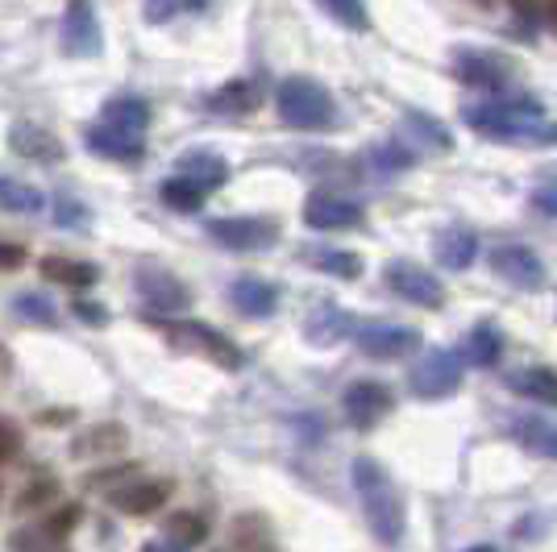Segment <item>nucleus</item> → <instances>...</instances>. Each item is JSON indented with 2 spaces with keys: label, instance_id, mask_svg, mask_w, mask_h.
<instances>
[{
  "label": "nucleus",
  "instance_id": "obj_1",
  "mask_svg": "<svg viewBox=\"0 0 557 552\" xmlns=\"http://www.w3.org/2000/svg\"><path fill=\"white\" fill-rule=\"evenodd\" d=\"M466 125L491 141L511 146H557V121L545 116L536 100H483L462 109Z\"/></svg>",
  "mask_w": 557,
  "mask_h": 552
},
{
  "label": "nucleus",
  "instance_id": "obj_2",
  "mask_svg": "<svg viewBox=\"0 0 557 552\" xmlns=\"http://www.w3.org/2000/svg\"><path fill=\"white\" fill-rule=\"evenodd\" d=\"M354 490H358V503H362V515L371 524L374 540L387 549L399 544L404 528H408V515H404V499H399V486L392 482V474L374 457H358L354 461Z\"/></svg>",
  "mask_w": 557,
  "mask_h": 552
},
{
  "label": "nucleus",
  "instance_id": "obj_3",
  "mask_svg": "<svg viewBox=\"0 0 557 552\" xmlns=\"http://www.w3.org/2000/svg\"><path fill=\"white\" fill-rule=\"evenodd\" d=\"M275 109L278 121L292 125V129H325V125L337 121V104H333L329 88L308 79V75H292V79L278 84Z\"/></svg>",
  "mask_w": 557,
  "mask_h": 552
},
{
  "label": "nucleus",
  "instance_id": "obj_4",
  "mask_svg": "<svg viewBox=\"0 0 557 552\" xmlns=\"http://www.w3.org/2000/svg\"><path fill=\"white\" fill-rule=\"evenodd\" d=\"M209 237L233 253H262L278 241V225L267 216H216L209 221Z\"/></svg>",
  "mask_w": 557,
  "mask_h": 552
},
{
  "label": "nucleus",
  "instance_id": "obj_5",
  "mask_svg": "<svg viewBox=\"0 0 557 552\" xmlns=\"http://www.w3.org/2000/svg\"><path fill=\"white\" fill-rule=\"evenodd\" d=\"M412 394L420 399H445L462 387V353L454 349H433L429 357H420V366H412Z\"/></svg>",
  "mask_w": 557,
  "mask_h": 552
},
{
  "label": "nucleus",
  "instance_id": "obj_6",
  "mask_svg": "<svg viewBox=\"0 0 557 552\" xmlns=\"http://www.w3.org/2000/svg\"><path fill=\"white\" fill-rule=\"evenodd\" d=\"M354 337H358V349L367 357H383V362H399V357H408V353L420 349V333L412 324L374 321V324H362Z\"/></svg>",
  "mask_w": 557,
  "mask_h": 552
},
{
  "label": "nucleus",
  "instance_id": "obj_7",
  "mask_svg": "<svg viewBox=\"0 0 557 552\" xmlns=\"http://www.w3.org/2000/svg\"><path fill=\"white\" fill-rule=\"evenodd\" d=\"M383 278H387V287H392L399 300L417 303V308H442L445 303V287L442 278L433 275V271H424V266H417V262H392L387 271H383Z\"/></svg>",
  "mask_w": 557,
  "mask_h": 552
},
{
  "label": "nucleus",
  "instance_id": "obj_8",
  "mask_svg": "<svg viewBox=\"0 0 557 552\" xmlns=\"http://www.w3.org/2000/svg\"><path fill=\"white\" fill-rule=\"evenodd\" d=\"M166 337L175 341V346L191 349V353H205V357H212L221 369H242V349L233 346L225 333H216V328H209V324H171L166 328Z\"/></svg>",
  "mask_w": 557,
  "mask_h": 552
},
{
  "label": "nucleus",
  "instance_id": "obj_9",
  "mask_svg": "<svg viewBox=\"0 0 557 552\" xmlns=\"http://www.w3.org/2000/svg\"><path fill=\"white\" fill-rule=\"evenodd\" d=\"M387 412H392V391L383 382H374V378H358L342 394V415H346L349 428H358V432L374 428Z\"/></svg>",
  "mask_w": 557,
  "mask_h": 552
},
{
  "label": "nucleus",
  "instance_id": "obj_10",
  "mask_svg": "<svg viewBox=\"0 0 557 552\" xmlns=\"http://www.w3.org/2000/svg\"><path fill=\"white\" fill-rule=\"evenodd\" d=\"M491 266L504 283L520 287V291H541L545 287V262L529 246H499L491 253Z\"/></svg>",
  "mask_w": 557,
  "mask_h": 552
},
{
  "label": "nucleus",
  "instance_id": "obj_11",
  "mask_svg": "<svg viewBox=\"0 0 557 552\" xmlns=\"http://www.w3.org/2000/svg\"><path fill=\"white\" fill-rule=\"evenodd\" d=\"M134 291H138L154 312H184L187 303H191L187 287L171 275L166 266H138V271H134Z\"/></svg>",
  "mask_w": 557,
  "mask_h": 552
},
{
  "label": "nucleus",
  "instance_id": "obj_12",
  "mask_svg": "<svg viewBox=\"0 0 557 552\" xmlns=\"http://www.w3.org/2000/svg\"><path fill=\"white\" fill-rule=\"evenodd\" d=\"M304 221H308V229L333 233V229H354V225H362L367 212H362L358 200L317 191V196H308V204H304Z\"/></svg>",
  "mask_w": 557,
  "mask_h": 552
},
{
  "label": "nucleus",
  "instance_id": "obj_13",
  "mask_svg": "<svg viewBox=\"0 0 557 552\" xmlns=\"http://www.w3.org/2000/svg\"><path fill=\"white\" fill-rule=\"evenodd\" d=\"M454 75H458L462 84H470V88H479V92H499L511 79L508 63H504L499 54H487V50H458Z\"/></svg>",
  "mask_w": 557,
  "mask_h": 552
},
{
  "label": "nucleus",
  "instance_id": "obj_14",
  "mask_svg": "<svg viewBox=\"0 0 557 552\" xmlns=\"http://www.w3.org/2000/svg\"><path fill=\"white\" fill-rule=\"evenodd\" d=\"M63 50L75 59H92L100 54V17L92 13V4L75 0L63 13Z\"/></svg>",
  "mask_w": 557,
  "mask_h": 552
},
{
  "label": "nucleus",
  "instance_id": "obj_15",
  "mask_svg": "<svg viewBox=\"0 0 557 552\" xmlns=\"http://www.w3.org/2000/svg\"><path fill=\"white\" fill-rule=\"evenodd\" d=\"M9 146H13V154H22L29 162H42V166H54V162H63V141L47 134L42 125H29V121H17L13 129H9Z\"/></svg>",
  "mask_w": 557,
  "mask_h": 552
},
{
  "label": "nucleus",
  "instance_id": "obj_16",
  "mask_svg": "<svg viewBox=\"0 0 557 552\" xmlns=\"http://www.w3.org/2000/svg\"><path fill=\"white\" fill-rule=\"evenodd\" d=\"M171 478H141V482H129L113 490V506L121 515H150L171 499Z\"/></svg>",
  "mask_w": 557,
  "mask_h": 552
},
{
  "label": "nucleus",
  "instance_id": "obj_17",
  "mask_svg": "<svg viewBox=\"0 0 557 552\" xmlns=\"http://www.w3.org/2000/svg\"><path fill=\"white\" fill-rule=\"evenodd\" d=\"M230 300L242 316L267 321V316H275L278 312V287L275 283H267V278H237V283L230 287Z\"/></svg>",
  "mask_w": 557,
  "mask_h": 552
},
{
  "label": "nucleus",
  "instance_id": "obj_18",
  "mask_svg": "<svg viewBox=\"0 0 557 552\" xmlns=\"http://www.w3.org/2000/svg\"><path fill=\"white\" fill-rule=\"evenodd\" d=\"M84 146L109 162H141L146 159V141L129 138V134H121V129H109V125H88V129H84Z\"/></svg>",
  "mask_w": 557,
  "mask_h": 552
},
{
  "label": "nucleus",
  "instance_id": "obj_19",
  "mask_svg": "<svg viewBox=\"0 0 557 552\" xmlns=\"http://www.w3.org/2000/svg\"><path fill=\"white\" fill-rule=\"evenodd\" d=\"M175 175L187 179V184L205 187V191H216V187L230 179V162L212 150H187L175 159Z\"/></svg>",
  "mask_w": 557,
  "mask_h": 552
},
{
  "label": "nucleus",
  "instance_id": "obj_20",
  "mask_svg": "<svg viewBox=\"0 0 557 552\" xmlns=\"http://www.w3.org/2000/svg\"><path fill=\"white\" fill-rule=\"evenodd\" d=\"M100 125L121 129V134H129V138H141L146 125H150V104L138 100V96H113V100L100 109Z\"/></svg>",
  "mask_w": 557,
  "mask_h": 552
},
{
  "label": "nucleus",
  "instance_id": "obj_21",
  "mask_svg": "<svg viewBox=\"0 0 557 552\" xmlns=\"http://www.w3.org/2000/svg\"><path fill=\"white\" fill-rule=\"evenodd\" d=\"M230 544H233V552H278L271 519H267V515H255V511H246V515L233 519Z\"/></svg>",
  "mask_w": 557,
  "mask_h": 552
},
{
  "label": "nucleus",
  "instance_id": "obj_22",
  "mask_svg": "<svg viewBox=\"0 0 557 552\" xmlns=\"http://www.w3.org/2000/svg\"><path fill=\"white\" fill-rule=\"evenodd\" d=\"M433 253H437V262H442L445 271H466L474 258H479V237L470 229H442L437 233V241H433Z\"/></svg>",
  "mask_w": 557,
  "mask_h": 552
},
{
  "label": "nucleus",
  "instance_id": "obj_23",
  "mask_svg": "<svg viewBox=\"0 0 557 552\" xmlns=\"http://www.w3.org/2000/svg\"><path fill=\"white\" fill-rule=\"evenodd\" d=\"M508 387L520 399H533V403H545V407H557V369L549 366H529L508 374Z\"/></svg>",
  "mask_w": 557,
  "mask_h": 552
},
{
  "label": "nucleus",
  "instance_id": "obj_24",
  "mask_svg": "<svg viewBox=\"0 0 557 552\" xmlns=\"http://www.w3.org/2000/svg\"><path fill=\"white\" fill-rule=\"evenodd\" d=\"M349 333H358V328H354V316L342 312V308H333V303L317 308V312L308 316V341H312V346H337V341H346Z\"/></svg>",
  "mask_w": 557,
  "mask_h": 552
},
{
  "label": "nucleus",
  "instance_id": "obj_25",
  "mask_svg": "<svg viewBox=\"0 0 557 552\" xmlns=\"http://www.w3.org/2000/svg\"><path fill=\"white\" fill-rule=\"evenodd\" d=\"M511 437L520 440L529 453H536V457H557V424L541 419V415H520L511 424Z\"/></svg>",
  "mask_w": 557,
  "mask_h": 552
},
{
  "label": "nucleus",
  "instance_id": "obj_26",
  "mask_svg": "<svg viewBox=\"0 0 557 552\" xmlns=\"http://www.w3.org/2000/svg\"><path fill=\"white\" fill-rule=\"evenodd\" d=\"M499 357H504V333L495 324H474L470 337H466V362L479 369H491L499 366Z\"/></svg>",
  "mask_w": 557,
  "mask_h": 552
},
{
  "label": "nucleus",
  "instance_id": "obj_27",
  "mask_svg": "<svg viewBox=\"0 0 557 552\" xmlns=\"http://www.w3.org/2000/svg\"><path fill=\"white\" fill-rule=\"evenodd\" d=\"M216 113H233V116H246L255 113L258 104H262V88H258L255 79H237V84H225L221 92L209 100Z\"/></svg>",
  "mask_w": 557,
  "mask_h": 552
},
{
  "label": "nucleus",
  "instance_id": "obj_28",
  "mask_svg": "<svg viewBox=\"0 0 557 552\" xmlns=\"http://www.w3.org/2000/svg\"><path fill=\"white\" fill-rule=\"evenodd\" d=\"M42 275L50 278V283H63V287H92L96 278H100V271H96L92 262H75V258H59V253H50V258H42Z\"/></svg>",
  "mask_w": 557,
  "mask_h": 552
},
{
  "label": "nucleus",
  "instance_id": "obj_29",
  "mask_svg": "<svg viewBox=\"0 0 557 552\" xmlns=\"http://www.w3.org/2000/svg\"><path fill=\"white\" fill-rule=\"evenodd\" d=\"M42 204H47V196H42L38 187L22 184V179H0V208H4V212L34 216V212H42Z\"/></svg>",
  "mask_w": 557,
  "mask_h": 552
},
{
  "label": "nucleus",
  "instance_id": "obj_30",
  "mask_svg": "<svg viewBox=\"0 0 557 552\" xmlns=\"http://www.w3.org/2000/svg\"><path fill=\"white\" fill-rule=\"evenodd\" d=\"M304 258L321 271V275L333 278H358L362 275V258L349 250H304Z\"/></svg>",
  "mask_w": 557,
  "mask_h": 552
},
{
  "label": "nucleus",
  "instance_id": "obj_31",
  "mask_svg": "<svg viewBox=\"0 0 557 552\" xmlns=\"http://www.w3.org/2000/svg\"><path fill=\"white\" fill-rule=\"evenodd\" d=\"M205 196H209L205 187L187 184V179H180V175H171V179L159 184V200H163L166 208H175V212H200Z\"/></svg>",
  "mask_w": 557,
  "mask_h": 552
},
{
  "label": "nucleus",
  "instance_id": "obj_32",
  "mask_svg": "<svg viewBox=\"0 0 557 552\" xmlns=\"http://www.w3.org/2000/svg\"><path fill=\"white\" fill-rule=\"evenodd\" d=\"M166 540H175V544H205L209 540V524L196 515V511H175V515H166Z\"/></svg>",
  "mask_w": 557,
  "mask_h": 552
},
{
  "label": "nucleus",
  "instance_id": "obj_33",
  "mask_svg": "<svg viewBox=\"0 0 557 552\" xmlns=\"http://www.w3.org/2000/svg\"><path fill=\"white\" fill-rule=\"evenodd\" d=\"M116 449H125V432H121L116 424L92 428L88 437L75 440V453H79V457H88V453H116Z\"/></svg>",
  "mask_w": 557,
  "mask_h": 552
},
{
  "label": "nucleus",
  "instance_id": "obj_34",
  "mask_svg": "<svg viewBox=\"0 0 557 552\" xmlns=\"http://www.w3.org/2000/svg\"><path fill=\"white\" fill-rule=\"evenodd\" d=\"M321 13L333 17V22H346L349 29H367V25H371L367 9H358V4H349V0H325V4H321Z\"/></svg>",
  "mask_w": 557,
  "mask_h": 552
},
{
  "label": "nucleus",
  "instance_id": "obj_35",
  "mask_svg": "<svg viewBox=\"0 0 557 552\" xmlns=\"http://www.w3.org/2000/svg\"><path fill=\"white\" fill-rule=\"evenodd\" d=\"M408 125H412V129H420V138H424V141H433L437 150H449V146H454V138H449V129H445L442 121H433V116H424V113H408Z\"/></svg>",
  "mask_w": 557,
  "mask_h": 552
},
{
  "label": "nucleus",
  "instance_id": "obj_36",
  "mask_svg": "<svg viewBox=\"0 0 557 552\" xmlns=\"http://www.w3.org/2000/svg\"><path fill=\"white\" fill-rule=\"evenodd\" d=\"M13 312H17V316H25V321L54 324V308H50V303L42 300V296H34V291L17 296V300H13Z\"/></svg>",
  "mask_w": 557,
  "mask_h": 552
},
{
  "label": "nucleus",
  "instance_id": "obj_37",
  "mask_svg": "<svg viewBox=\"0 0 557 552\" xmlns=\"http://www.w3.org/2000/svg\"><path fill=\"white\" fill-rule=\"evenodd\" d=\"M59 494V482L54 478H38V482H29L22 490V499H17V511H34V506H47L50 499Z\"/></svg>",
  "mask_w": 557,
  "mask_h": 552
},
{
  "label": "nucleus",
  "instance_id": "obj_38",
  "mask_svg": "<svg viewBox=\"0 0 557 552\" xmlns=\"http://www.w3.org/2000/svg\"><path fill=\"white\" fill-rule=\"evenodd\" d=\"M54 221H59L63 229H84V225H88V208L79 204V200L59 196V200H54Z\"/></svg>",
  "mask_w": 557,
  "mask_h": 552
},
{
  "label": "nucleus",
  "instance_id": "obj_39",
  "mask_svg": "<svg viewBox=\"0 0 557 552\" xmlns=\"http://www.w3.org/2000/svg\"><path fill=\"white\" fill-rule=\"evenodd\" d=\"M374 162H379L383 171H408V166H412V154H408L399 141H383V146L374 150Z\"/></svg>",
  "mask_w": 557,
  "mask_h": 552
},
{
  "label": "nucleus",
  "instance_id": "obj_40",
  "mask_svg": "<svg viewBox=\"0 0 557 552\" xmlns=\"http://www.w3.org/2000/svg\"><path fill=\"white\" fill-rule=\"evenodd\" d=\"M75 524H79V506L71 503V506H63V511H54V515H50V524L42 531H47L50 540H59V544H63Z\"/></svg>",
  "mask_w": 557,
  "mask_h": 552
},
{
  "label": "nucleus",
  "instance_id": "obj_41",
  "mask_svg": "<svg viewBox=\"0 0 557 552\" xmlns=\"http://www.w3.org/2000/svg\"><path fill=\"white\" fill-rule=\"evenodd\" d=\"M13 549L17 552H59V540H50L47 531H17V536H13Z\"/></svg>",
  "mask_w": 557,
  "mask_h": 552
},
{
  "label": "nucleus",
  "instance_id": "obj_42",
  "mask_svg": "<svg viewBox=\"0 0 557 552\" xmlns=\"http://www.w3.org/2000/svg\"><path fill=\"white\" fill-rule=\"evenodd\" d=\"M22 453V428L13 419H0V465Z\"/></svg>",
  "mask_w": 557,
  "mask_h": 552
},
{
  "label": "nucleus",
  "instance_id": "obj_43",
  "mask_svg": "<svg viewBox=\"0 0 557 552\" xmlns=\"http://www.w3.org/2000/svg\"><path fill=\"white\" fill-rule=\"evenodd\" d=\"M533 208L545 216H557V184H545L533 191Z\"/></svg>",
  "mask_w": 557,
  "mask_h": 552
},
{
  "label": "nucleus",
  "instance_id": "obj_44",
  "mask_svg": "<svg viewBox=\"0 0 557 552\" xmlns=\"http://www.w3.org/2000/svg\"><path fill=\"white\" fill-rule=\"evenodd\" d=\"M17 266H25V250L13 241H0V271H17Z\"/></svg>",
  "mask_w": 557,
  "mask_h": 552
},
{
  "label": "nucleus",
  "instance_id": "obj_45",
  "mask_svg": "<svg viewBox=\"0 0 557 552\" xmlns=\"http://www.w3.org/2000/svg\"><path fill=\"white\" fill-rule=\"evenodd\" d=\"M175 13H184V4H150V9H146L150 22H171Z\"/></svg>",
  "mask_w": 557,
  "mask_h": 552
},
{
  "label": "nucleus",
  "instance_id": "obj_46",
  "mask_svg": "<svg viewBox=\"0 0 557 552\" xmlns=\"http://www.w3.org/2000/svg\"><path fill=\"white\" fill-rule=\"evenodd\" d=\"M141 552H187L184 544H175V540H146V544H141Z\"/></svg>",
  "mask_w": 557,
  "mask_h": 552
},
{
  "label": "nucleus",
  "instance_id": "obj_47",
  "mask_svg": "<svg viewBox=\"0 0 557 552\" xmlns=\"http://www.w3.org/2000/svg\"><path fill=\"white\" fill-rule=\"evenodd\" d=\"M79 316H84V321H92V324L109 321V312H104V308H88V303H79Z\"/></svg>",
  "mask_w": 557,
  "mask_h": 552
},
{
  "label": "nucleus",
  "instance_id": "obj_48",
  "mask_svg": "<svg viewBox=\"0 0 557 552\" xmlns=\"http://www.w3.org/2000/svg\"><path fill=\"white\" fill-rule=\"evenodd\" d=\"M466 552H499L495 544H474V549H466Z\"/></svg>",
  "mask_w": 557,
  "mask_h": 552
},
{
  "label": "nucleus",
  "instance_id": "obj_49",
  "mask_svg": "<svg viewBox=\"0 0 557 552\" xmlns=\"http://www.w3.org/2000/svg\"><path fill=\"white\" fill-rule=\"evenodd\" d=\"M549 17H554V25H557V9H554V13H549Z\"/></svg>",
  "mask_w": 557,
  "mask_h": 552
}]
</instances>
